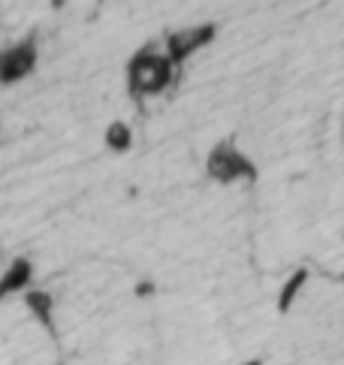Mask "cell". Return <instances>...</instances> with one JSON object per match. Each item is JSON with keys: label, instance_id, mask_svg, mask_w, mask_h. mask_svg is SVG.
Returning <instances> with one entry per match:
<instances>
[{"label": "cell", "instance_id": "277c9868", "mask_svg": "<svg viewBox=\"0 0 344 365\" xmlns=\"http://www.w3.org/2000/svg\"><path fill=\"white\" fill-rule=\"evenodd\" d=\"M211 36H215V28H208V24H203V28L178 31V34H172V36H169L166 55L172 58V63H181L184 58H191L193 51H200L206 43H211Z\"/></svg>", "mask_w": 344, "mask_h": 365}, {"label": "cell", "instance_id": "5b68a950", "mask_svg": "<svg viewBox=\"0 0 344 365\" xmlns=\"http://www.w3.org/2000/svg\"><path fill=\"white\" fill-rule=\"evenodd\" d=\"M106 145H109L112 151H127L130 145H133V130H130L124 121H112L109 127H106Z\"/></svg>", "mask_w": 344, "mask_h": 365}, {"label": "cell", "instance_id": "7a4b0ae2", "mask_svg": "<svg viewBox=\"0 0 344 365\" xmlns=\"http://www.w3.org/2000/svg\"><path fill=\"white\" fill-rule=\"evenodd\" d=\"M208 175L230 185V181H242V178H254L257 169L245 154L233 145V142H221V145L208 154Z\"/></svg>", "mask_w": 344, "mask_h": 365}, {"label": "cell", "instance_id": "6da1fadb", "mask_svg": "<svg viewBox=\"0 0 344 365\" xmlns=\"http://www.w3.org/2000/svg\"><path fill=\"white\" fill-rule=\"evenodd\" d=\"M172 70L176 63L166 51H157V48H142L133 55V61L127 63V85L136 97H154L172 82Z\"/></svg>", "mask_w": 344, "mask_h": 365}, {"label": "cell", "instance_id": "8992f818", "mask_svg": "<svg viewBox=\"0 0 344 365\" xmlns=\"http://www.w3.org/2000/svg\"><path fill=\"white\" fill-rule=\"evenodd\" d=\"M302 281H305V275H296L293 281L287 284V290L281 293V299H278V308H281V311H287V308H290V302L296 299V293L302 290Z\"/></svg>", "mask_w": 344, "mask_h": 365}, {"label": "cell", "instance_id": "3957f363", "mask_svg": "<svg viewBox=\"0 0 344 365\" xmlns=\"http://www.w3.org/2000/svg\"><path fill=\"white\" fill-rule=\"evenodd\" d=\"M36 70V46L31 40L12 43L0 51V85L24 82Z\"/></svg>", "mask_w": 344, "mask_h": 365}]
</instances>
